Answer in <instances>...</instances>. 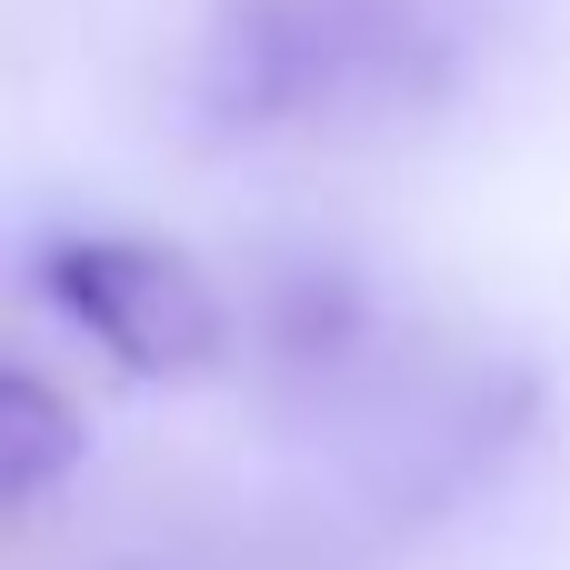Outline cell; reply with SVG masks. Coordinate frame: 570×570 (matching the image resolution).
I'll list each match as a JSON object with an SVG mask.
<instances>
[{"label":"cell","mask_w":570,"mask_h":570,"mask_svg":"<svg viewBox=\"0 0 570 570\" xmlns=\"http://www.w3.org/2000/svg\"><path fill=\"white\" fill-rule=\"evenodd\" d=\"M110 570H261V561H230V551H190V541H170V551H130V561Z\"/></svg>","instance_id":"5b68a950"},{"label":"cell","mask_w":570,"mask_h":570,"mask_svg":"<svg viewBox=\"0 0 570 570\" xmlns=\"http://www.w3.org/2000/svg\"><path fill=\"white\" fill-rule=\"evenodd\" d=\"M20 271H30V301L130 381H200L240 341L230 291L180 240H150V230H40Z\"/></svg>","instance_id":"3957f363"},{"label":"cell","mask_w":570,"mask_h":570,"mask_svg":"<svg viewBox=\"0 0 570 570\" xmlns=\"http://www.w3.org/2000/svg\"><path fill=\"white\" fill-rule=\"evenodd\" d=\"M341 431V471L351 491L391 521H451L481 481L511 471V451L541 431V371L511 351H471V341H421L401 331L381 351V371L321 411Z\"/></svg>","instance_id":"7a4b0ae2"},{"label":"cell","mask_w":570,"mask_h":570,"mask_svg":"<svg viewBox=\"0 0 570 570\" xmlns=\"http://www.w3.org/2000/svg\"><path fill=\"white\" fill-rule=\"evenodd\" d=\"M471 70V0H200L180 120L210 150H361L441 120Z\"/></svg>","instance_id":"6da1fadb"},{"label":"cell","mask_w":570,"mask_h":570,"mask_svg":"<svg viewBox=\"0 0 570 570\" xmlns=\"http://www.w3.org/2000/svg\"><path fill=\"white\" fill-rule=\"evenodd\" d=\"M80 461H90V421H80V401H70L50 371L10 361V371H0V511L30 531V521L80 481Z\"/></svg>","instance_id":"277c9868"}]
</instances>
